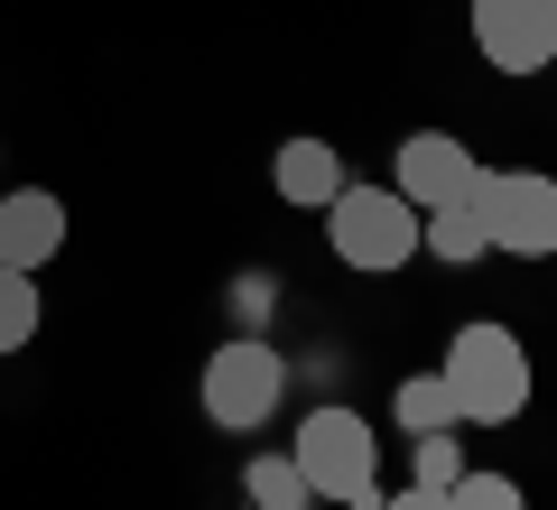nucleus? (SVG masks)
<instances>
[{
  "label": "nucleus",
  "mask_w": 557,
  "mask_h": 510,
  "mask_svg": "<svg viewBox=\"0 0 557 510\" xmlns=\"http://www.w3.org/2000/svg\"><path fill=\"white\" fill-rule=\"evenodd\" d=\"M325 241H335L344 270L391 278V270L418 260V204L399 196V186H354V177H344V196L325 204Z\"/></svg>",
  "instance_id": "f03ea898"
},
{
  "label": "nucleus",
  "mask_w": 557,
  "mask_h": 510,
  "mask_svg": "<svg viewBox=\"0 0 557 510\" xmlns=\"http://www.w3.org/2000/svg\"><path fill=\"white\" fill-rule=\"evenodd\" d=\"M298 473H307V492L317 501H344V510H381V483H372V464H381V446H372V418L362 409H307V427H298Z\"/></svg>",
  "instance_id": "7ed1b4c3"
},
{
  "label": "nucleus",
  "mask_w": 557,
  "mask_h": 510,
  "mask_svg": "<svg viewBox=\"0 0 557 510\" xmlns=\"http://www.w3.org/2000/svg\"><path fill=\"white\" fill-rule=\"evenodd\" d=\"M465 204H474V223H483L493 251L557 260V177H539V167H474Z\"/></svg>",
  "instance_id": "20e7f679"
},
{
  "label": "nucleus",
  "mask_w": 557,
  "mask_h": 510,
  "mask_svg": "<svg viewBox=\"0 0 557 510\" xmlns=\"http://www.w3.org/2000/svg\"><path fill=\"white\" fill-rule=\"evenodd\" d=\"M270 307H278V288H270L260 270H251V278H233V325H242V334H260V315H270Z\"/></svg>",
  "instance_id": "dca6fc26"
},
{
  "label": "nucleus",
  "mask_w": 557,
  "mask_h": 510,
  "mask_svg": "<svg viewBox=\"0 0 557 510\" xmlns=\"http://www.w3.org/2000/svg\"><path fill=\"white\" fill-rule=\"evenodd\" d=\"M278 390H288V362H278L270 334H233V344H214V362H205V418H214L223 436H251L260 418L278 409Z\"/></svg>",
  "instance_id": "39448f33"
},
{
  "label": "nucleus",
  "mask_w": 557,
  "mask_h": 510,
  "mask_svg": "<svg viewBox=\"0 0 557 510\" xmlns=\"http://www.w3.org/2000/svg\"><path fill=\"white\" fill-rule=\"evenodd\" d=\"M418 251H428V260H446V270H465V260H483L493 241H483L474 204H437V214H418Z\"/></svg>",
  "instance_id": "9b49d317"
},
{
  "label": "nucleus",
  "mask_w": 557,
  "mask_h": 510,
  "mask_svg": "<svg viewBox=\"0 0 557 510\" xmlns=\"http://www.w3.org/2000/svg\"><path fill=\"white\" fill-rule=\"evenodd\" d=\"M474 167H483V158L465 149L456 130H409V139H399V167H391V186L418 204V214H437V204H465Z\"/></svg>",
  "instance_id": "0eeeda50"
},
{
  "label": "nucleus",
  "mask_w": 557,
  "mask_h": 510,
  "mask_svg": "<svg viewBox=\"0 0 557 510\" xmlns=\"http://www.w3.org/2000/svg\"><path fill=\"white\" fill-rule=\"evenodd\" d=\"M474 47L493 75L557 65V0H474Z\"/></svg>",
  "instance_id": "423d86ee"
},
{
  "label": "nucleus",
  "mask_w": 557,
  "mask_h": 510,
  "mask_svg": "<svg viewBox=\"0 0 557 510\" xmlns=\"http://www.w3.org/2000/svg\"><path fill=\"white\" fill-rule=\"evenodd\" d=\"M57 251H65V196H47V186L0 196V270H28V278H38Z\"/></svg>",
  "instance_id": "6e6552de"
},
{
  "label": "nucleus",
  "mask_w": 557,
  "mask_h": 510,
  "mask_svg": "<svg viewBox=\"0 0 557 510\" xmlns=\"http://www.w3.org/2000/svg\"><path fill=\"white\" fill-rule=\"evenodd\" d=\"M381 510H456V501H446V492H428V483H409V492H391Z\"/></svg>",
  "instance_id": "f3484780"
},
{
  "label": "nucleus",
  "mask_w": 557,
  "mask_h": 510,
  "mask_svg": "<svg viewBox=\"0 0 557 510\" xmlns=\"http://www.w3.org/2000/svg\"><path fill=\"white\" fill-rule=\"evenodd\" d=\"M38 278L28 270H0V353H20V344H38Z\"/></svg>",
  "instance_id": "ddd939ff"
},
{
  "label": "nucleus",
  "mask_w": 557,
  "mask_h": 510,
  "mask_svg": "<svg viewBox=\"0 0 557 510\" xmlns=\"http://www.w3.org/2000/svg\"><path fill=\"white\" fill-rule=\"evenodd\" d=\"M270 186H278V204H298V214H325V204L344 196V149H335V139H317V130L278 139Z\"/></svg>",
  "instance_id": "1a4fd4ad"
},
{
  "label": "nucleus",
  "mask_w": 557,
  "mask_h": 510,
  "mask_svg": "<svg viewBox=\"0 0 557 510\" xmlns=\"http://www.w3.org/2000/svg\"><path fill=\"white\" fill-rule=\"evenodd\" d=\"M446 501H456V510H530L511 473H456V492H446Z\"/></svg>",
  "instance_id": "2eb2a0df"
},
{
  "label": "nucleus",
  "mask_w": 557,
  "mask_h": 510,
  "mask_svg": "<svg viewBox=\"0 0 557 510\" xmlns=\"http://www.w3.org/2000/svg\"><path fill=\"white\" fill-rule=\"evenodd\" d=\"M446 390H456L465 427H511L530 409V353L511 325H456L446 344Z\"/></svg>",
  "instance_id": "f257e3e1"
},
{
  "label": "nucleus",
  "mask_w": 557,
  "mask_h": 510,
  "mask_svg": "<svg viewBox=\"0 0 557 510\" xmlns=\"http://www.w3.org/2000/svg\"><path fill=\"white\" fill-rule=\"evenodd\" d=\"M409 446H418L409 483H428V492H456V473H465V446H456V427H437V436H409Z\"/></svg>",
  "instance_id": "4468645a"
},
{
  "label": "nucleus",
  "mask_w": 557,
  "mask_h": 510,
  "mask_svg": "<svg viewBox=\"0 0 557 510\" xmlns=\"http://www.w3.org/2000/svg\"><path fill=\"white\" fill-rule=\"evenodd\" d=\"M391 418L409 436H437V427H465V409H456V390H446V372H409L391 390Z\"/></svg>",
  "instance_id": "9d476101"
},
{
  "label": "nucleus",
  "mask_w": 557,
  "mask_h": 510,
  "mask_svg": "<svg viewBox=\"0 0 557 510\" xmlns=\"http://www.w3.org/2000/svg\"><path fill=\"white\" fill-rule=\"evenodd\" d=\"M242 492H251V510H317L298 455H251V464H242Z\"/></svg>",
  "instance_id": "f8f14e48"
}]
</instances>
